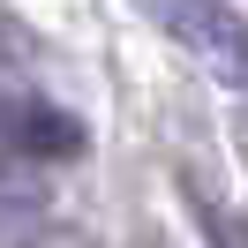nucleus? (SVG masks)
<instances>
[{
	"instance_id": "obj_2",
	"label": "nucleus",
	"mask_w": 248,
	"mask_h": 248,
	"mask_svg": "<svg viewBox=\"0 0 248 248\" xmlns=\"http://www.w3.org/2000/svg\"><path fill=\"white\" fill-rule=\"evenodd\" d=\"M0 143L23 158H38V166H53V158H76L83 143V121L76 113H61L53 98H0Z\"/></svg>"
},
{
	"instance_id": "obj_3",
	"label": "nucleus",
	"mask_w": 248,
	"mask_h": 248,
	"mask_svg": "<svg viewBox=\"0 0 248 248\" xmlns=\"http://www.w3.org/2000/svg\"><path fill=\"white\" fill-rule=\"evenodd\" d=\"M188 203H196V226H203V248H248V218L226 211V203H211L196 181H188Z\"/></svg>"
},
{
	"instance_id": "obj_1",
	"label": "nucleus",
	"mask_w": 248,
	"mask_h": 248,
	"mask_svg": "<svg viewBox=\"0 0 248 248\" xmlns=\"http://www.w3.org/2000/svg\"><path fill=\"white\" fill-rule=\"evenodd\" d=\"M136 8L188 61H203L218 83H248V23H241V8H226V0H136Z\"/></svg>"
}]
</instances>
